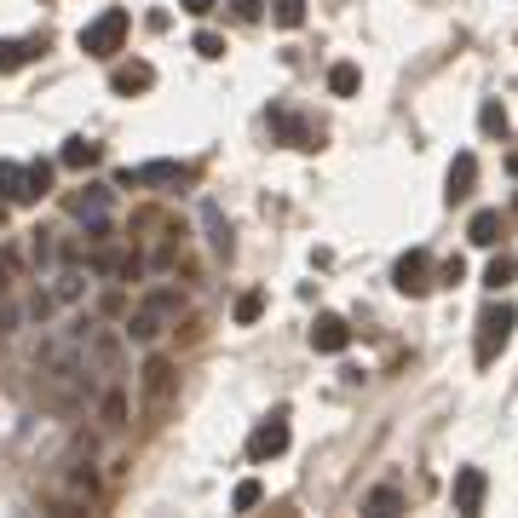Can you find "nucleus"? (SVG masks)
<instances>
[{"label": "nucleus", "mask_w": 518, "mask_h": 518, "mask_svg": "<svg viewBox=\"0 0 518 518\" xmlns=\"http://www.w3.org/2000/svg\"><path fill=\"white\" fill-rule=\"evenodd\" d=\"M190 46H196V58H207V64H214V58H225V35H214V29H202Z\"/></svg>", "instance_id": "obj_32"}, {"label": "nucleus", "mask_w": 518, "mask_h": 518, "mask_svg": "<svg viewBox=\"0 0 518 518\" xmlns=\"http://www.w3.org/2000/svg\"><path fill=\"white\" fill-rule=\"evenodd\" d=\"M513 328H518V305L513 300H496L484 317H478V340H473V357H478V368H490L501 357V345L513 340Z\"/></svg>", "instance_id": "obj_1"}, {"label": "nucleus", "mask_w": 518, "mask_h": 518, "mask_svg": "<svg viewBox=\"0 0 518 518\" xmlns=\"http://www.w3.org/2000/svg\"><path fill=\"white\" fill-rule=\"evenodd\" d=\"M46 53V41H0V69H23Z\"/></svg>", "instance_id": "obj_20"}, {"label": "nucleus", "mask_w": 518, "mask_h": 518, "mask_svg": "<svg viewBox=\"0 0 518 518\" xmlns=\"http://www.w3.org/2000/svg\"><path fill=\"white\" fill-rule=\"evenodd\" d=\"M53 294H58V305H76L86 294V277H81V271H64V277L53 282Z\"/></svg>", "instance_id": "obj_30"}, {"label": "nucleus", "mask_w": 518, "mask_h": 518, "mask_svg": "<svg viewBox=\"0 0 518 518\" xmlns=\"http://www.w3.org/2000/svg\"><path fill=\"white\" fill-rule=\"evenodd\" d=\"M144 86H156V69L144 64V58H133V64H121V69H109V93H121V98H133V93H144Z\"/></svg>", "instance_id": "obj_11"}, {"label": "nucleus", "mask_w": 518, "mask_h": 518, "mask_svg": "<svg viewBox=\"0 0 518 518\" xmlns=\"http://www.w3.org/2000/svg\"><path fill=\"white\" fill-rule=\"evenodd\" d=\"M109 207H116V190H109V184H86L81 196H69V214L86 225V237H93L98 248H109V237H116V225H109Z\"/></svg>", "instance_id": "obj_2"}, {"label": "nucleus", "mask_w": 518, "mask_h": 518, "mask_svg": "<svg viewBox=\"0 0 518 518\" xmlns=\"http://www.w3.org/2000/svg\"><path fill=\"white\" fill-rule=\"evenodd\" d=\"M507 173H513V179H518V150H513V156H507Z\"/></svg>", "instance_id": "obj_40"}, {"label": "nucleus", "mask_w": 518, "mask_h": 518, "mask_svg": "<svg viewBox=\"0 0 518 518\" xmlns=\"http://www.w3.org/2000/svg\"><path fill=\"white\" fill-rule=\"evenodd\" d=\"M46 190H53V162H29V196L41 202Z\"/></svg>", "instance_id": "obj_33"}, {"label": "nucleus", "mask_w": 518, "mask_h": 518, "mask_svg": "<svg viewBox=\"0 0 518 518\" xmlns=\"http://www.w3.org/2000/svg\"><path fill=\"white\" fill-rule=\"evenodd\" d=\"M501 231H507V219H501L496 207H478V214H473V225H466V237H473V248H496V242H501Z\"/></svg>", "instance_id": "obj_15"}, {"label": "nucleus", "mask_w": 518, "mask_h": 518, "mask_svg": "<svg viewBox=\"0 0 518 518\" xmlns=\"http://www.w3.org/2000/svg\"><path fill=\"white\" fill-rule=\"evenodd\" d=\"M12 277H18V265H12V259H6V248H0V300L12 294Z\"/></svg>", "instance_id": "obj_38"}, {"label": "nucleus", "mask_w": 518, "mask_h": 518, "mask_svg": "<svg viewBox=\"0 0 518 518\" xmlns=\"http://www.w3.org/2000/svg\"><path fill=\"white\" fill-rule=\"evenodd\" d=\"M271 18H277L282 29H300V23H305V0H271Z\"/></svg>", "instance_id": "obj_31"}, {"label": "nucleus", "mask_w": 518, "mask_h": 518, "mask_svg": "<svg viewBox=\"0 0 518 518\" xmlns=\"http://www.w3.org/2000/svg\"><path fill=\"white\" fill-rule=\"evenodd\" d=\"M127 29H133L127 12H121V6H104V12H98V18L81 29V53H86V58H116L121 41H127Z\"/></svg>", "instance_id": "obj_3"}, {"label": "nucleus", "mask_w": 518, "mask_h": 518, "mask_svg": "<svg viewBox=\"0 0 518 518\" xmlns=\"http://www.w3.org/2000/svg\"><path fill=\"white\" fill-rule=\"evenodd\" d=\"M473 184H478V156L473 150H461V156H455V162H449V173H443V202H466V196H473Z\"/></svg>", "instance_id": "obj_10"}, {"label": "nucleus", "mask_w": 518, "mask_h": 518, "mask_svg": "<svg viewBox=\"0 0 518 518\" xmlns=\"http://www.w3.org/2000/svg\"><path fill=\"white\" fill-rule=\"evenodd\" d=\"M282 449H288V415H271V421H259L254 438H248V455H254V461H277Z\"/></svg>", "instance_id": "obj_8"}, {"label": "nucleus", "mask_w": 518, "mask_h": 518, "mask_svg": "<svg viewBox=\"0 0 518 518\" xmlns=\"http://www.w3.org/2000/svg\"><path fill=\"white\" fill-rule=\"evenodd\" d=\"M98 421H104L109 432L127 426V392H121V386H104V392H98Z\"/></svg>", "instance_id": "obj_19"}, {"label": "nucleus", "mask_w": 518, "mask_h": 518, "mask_svg": "<svg viewBox=\"0 0 518 518\" xmlns=\"http://www.w3.org/2000/svg\"><path fill=\"white\" fill-rule=\"evenodd\" d=\"M64 484H69V513H76L81 501H93V496H98V473H93V461H76Z\"/></svg>", "instance_id": "obj_18"}, {"label": "nucleus", "mask_w": 518, "mask_h": 518, "mask_svg": "<svg viewBox=\"0 0 518 518\" xmlns=\"http://www.w3.org/2000/svg\"><path fill=\"white\" fill-rule=\"evenodd\" d=\"M162 323H167L162 312H150V305H133V317H127V328H121V335H127L133 345H156V340H162Z\"/></svg>", "instance_id": "obj_14"}, {"label": "nucleus", "mask_w": 518, "mask_h": 518, "mask_svg": "<svg viewBox=\"0 0 518 518\" xmlns=\"http://www.w3.org/2000/svg\"><path fill=\"white\" fill-rule=\"evenodd\" d=\"M139 386H144V398H150V403H167V398H173V386H179V368H173V357H162V352L144 357Z\"/></svg>", "instance_id": "obj_7"}, {"label": "nucleus", "mask_w": 518, "mask_h": 518, "mask_svg": "<svg viewBox=\"0 0 518 518\" xmlns=\"http://www.w3.org/2000/svg\"><path fill=\"white\" fill-rule=\"evenodd\" d=\"M184 167L179 162H139V167H121L116 184L121 190H167V184H179Z\"/></svg>", "instance_id": "obj_4"}, {"label": "nucleus", "mask_w": 518, "mask_h": 518, "mask_svg": "<svg viewBox=\"0 0 518 518\" xmlns=\"http://www.w3.org/2000/svg\"><path fill=\"white\" fill-rule=\"evenodd\" d=\"M98 156H104V150H98L93 139H69L58 162H64V167H76V173H86V167H98Z\"/></svg>", "instance_id": "obj_21"}, {"label": "nucleus", "mask_w": 518, "mask_h": 518, "mask_svg": "<svg viewBox=\"0 0 518 518\" xmlns=\"http://www.w3.org/2000/svg\"><path fill=\"white\" fill-rule=\"evenodd\" d=\"M6 207H12V202H0V225H6Z\"/></svg>", "instance_id": "obj_41"}, {"label": "nucleus", "mask_w": 518, "mask_h": 518, "mask_svg": "<svg viewBox=\"0 0 518 518\" xmlns=\"http://www.w3.org/2000/svg\"><path fill=\"white\" fill-rule=\"evenodd\" d=\"M121 340H127V335H116V328H93V340H86V357H93L104 375H116V368H121Z\"/></svg>", "instance_id": "obj_12"}, {"label": "nucleus", "mask_w": 518, "mask_h": 518, "mask_svg": "<svg viewBox=\"0 0 518 518\" xmlns=\"http://www.w3.org/2000/svg\"><path fill=\"white\" fill-rule=\"evenodd\" d=\"M202 225H207V242H214V254H231V225L219 219L214 202H202Z\"/></svg>", "instance_id": "obj_22"}, {"label": "nucleus", "mask_w": 518, "mask_h": 518, "mask_svg": "<svg viewBox=\"0 0 518 518\" xmlns=\"http://www.w3.org/2000/svg\"><path fill=\"white\" fill-rule=\"evenodd\" d=\"M23 317H29V312H18L12 300H0V340H6V335H18V323H23Z\"/></svg>", "instance_id": "obj_34"}, {"label": "nucleus", "mask_w": 518, "mask_h": 518, "mask_svg": "<svg viewBox=\"0 0 518 518\" xmlns=\"http://www.w3.org/2000/svg\"><path fill=\"white\" fill-rule=\"evenodd\" d=\"M231 12H237L242 23H259V12H265V0H231Z\"/></svg>", "instance_id": "obj_36"}, {"label": "nucleus", "mask_w": 518, "mask_h": 518, "mask_svg": "<svg viewBox=\"0 0 518 518\" xmlns=\"http://www.w3.org/2000/svg\"><path fill=\"white\" fill-rule=\"evenodd\" d=\"M0 202H12V207L35 202V196H29V167H23V162H0Z\"/></svg>", "instance_id": "obj_13"}, {"label": "nucleus", "mask_w": 518, "mask_h": 518, "mask_svg": "<svg viewBox=\"0 0 518 518\" xmlns=\"http://www.w3.org/2000/svg\"><path fill=\"white\" fill-rule=\"evenodd\" d=\"M179 6H184V12H190V18H207V12H214V6H219V0H179Z\"/></svg>", "instance_id": "obj_39"}, {"label": "nucleus", "mask_w": 518, "mask_h": 518, "mask_svg": "<svg viewBox=\"0 0 518 518\" xmlns=\"http://www.w3.org/2000/svg\"><path fill=\"white\" fill-rule=\"evenodd\" d=\"M392 288L409 294V300H421V294L432 288V254L426 248H409V254H403L398 265H392Z\"/></svg>", "instance_id": "obj_5"}, {"label": "nucleus", "mask_w": 518, "mask_h": 518, "mask_svg": "<svg viewBox=\"0 0 518 518\" xmlns=\"http://www.w3.org/2000/svg\"><path fill=\"white\" fill-rule=\"evenodd\" d=\"M23 312H29V323H53V312H58V294H53V288H35Z\"/></svg>", "instance_id": "obj_28"}, {"label": "nucleus", "mask_w": 518, "mask_h": 518, "mask_svg": "<svg viewBox=\"0 0 518 518\" xmlns=\"http://www.w3.org/2000/svg\"><path fill=\"white\" fill-rule=\"evenodd\" d=\"M478 127H484L490 139H507V109H501L496 98H484V104H478Z\"/></svg>", "instance_id": "obj_26"}, {"label": "nucleus", "mask_w": 518, "mask_h": 518, "mask_svg": "<svg viewBox=\"0 0 518 518\" xmlns=\"http://www.w3.org/2000/svg\"><path fill=\"white\" fill-rule=\"evenodd\" d=\"M438 282H443V288L466 282V265H461V254H455V259H443V265H438Z\"/></svg>", "instance_id": "obj_35"}, {"label": "nucleus", "mask_w": 518, "mask_h": 518, "mask_svg": "<svg viewBox=\"0 0 518 518\" xmlns=\"http://www.w3.org/2000/svg\"><path fill=\"white\" fill-rule=\"evenodd\" d=\"M271 127H277V133H282V139H288V144H294V150H317V133H312V127H305V121H300V116H288V109H271Z\"/></svg>", "instance_id": "obj_17"}, {"label": "nucleus", "mask_w": 518, "mask_h": 518, "mask_svg": "<svg viewBox=\"0 0 518 518\" xmlns=\"http://www.w3.org/2000/svg\"><path fill=\"white\" fill-rule=\"evenodd\" d=\"M139 305H150V312H162V317H179V312H184V294H179V288H150Z\"/></svg>", "instance_id": "obj_27"}, {"label": "nucleus", "mask_w": 518, "mask_h": 518, "mask_svg": "<svg viewBox=\"0 0 518 518\" xmlns=\"http://www.w3.org/2000/svg\"><path fill=\"white\" fill-rule=\"evenodd\" d=\"M345 345H352V323H345V317H335V312H323V317L312 323V352L340 357Z\"/></svg>", "instance_id": "obj_9"}, {"label": "nucleus", "mask_w": 518, "mask_h": 518, "mask_svg": "<svg viewBox=\"0 0 518 518\" xmlns=\"http://www.w3.org/2000/svg\"><path fill=\"white\" fill-rule=\"evenodd\" d=\"M231 317H237L242 328H248V323H259V317H265V288H248V294H237V312H231Z\"/></svg>", "instance_id": "obj_25"}, {"label": "nucleus", "mask_w": 518, "mask_h": 518, "mask_svg": "<svg viewBox=\"0 0 518 518\" xmlns=\"http://www.w3.org/2000/svg\"><path fill=\"white\" fill-rule=\"evenodd\" d=\"M518 277V254H496V259H490V271H484V288H507V282Z\"/></svg>", "instance_id": "obj_23"}, {"label": "nucleus", "mask_w": 518, "mask_h": 518, "mask_svg": "<svg viewBox=\"0 0 518 518\" xmlns=\"http://www.w3.org/2000/svg\"><path fill=\"white\" fill-rule=\"evenodd\" d=\"M484 496H490V478L478 473V466H461V473H455V484H449L455 513H461V518H478V513H484Z\"/></svg>", "instance_id": "obj_6"}, {"label": "nucleus", "mask_w": 518, "mask_h": 518, "mask_svg": "<svg viewBox=\"0 0 518 518\" xmlns=\"http://www.w3.org/2000/svg\"><path fill=\"white\" fill-rule=\"evenodd\" d=\"M403 513V490L398 484H375L363 496V518H398Z\"/></svg>", "instance_id": "obj_16"}, {"label": "nucleus", "mask_w": 518, "mask_h": 518, "mask_svg": "<svg viewBox=\"0 0 518 518\" xmlns=\"http://www.w3.org/2000/svg\"><path fill=\"white\" fill-rule=\"evenodd\" d=\"M259 501H265V490H259V478H242V484L231 490V507H237V513H254Z\"/></svg>", "instance_id": "obj_29"}, {"label": "nucleus", "mask_w": 518, "mask_h": 518, "mask_svg": "<svg viewBox=\"0 0 518 518\" xmlns=\"http://www.w3.org/2000/svg\"><path fill=\"white\" fill-rule=\"evenodd\" d=\"M357 86H363V69H357V64H335V69H328V93H335V98H352Z\"/></svg>", "instance_id": "obj_24"}, {"label": "nucleus", "mask_w": 518, "mask_h": 518, "mask_svg": "<svg viewBox=\"0 0 518 518\" xmlns=\"http://www.w3.org/2000/svg\"><path fill=\"white\" fill-rule=\"evenodd\" d=\"M513 219H518V196H513Z\"/></svg>", "instance_id": "obj_42"}, {"label": "nucleus", "mask_w": 518, "mask_h": 518, "mask_svg": "<svg viewBox=\"0 0 518 518\" xmlns=\"http://www.w3.org/2000/svg\"><path fill=\"white\" fill-rule=\"evenodd\" d=\"M35 265H53V237H46V231H35Z\"/></svg>", "instance_id": "obj_37"}]
</instances>
